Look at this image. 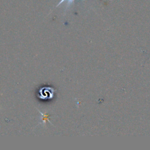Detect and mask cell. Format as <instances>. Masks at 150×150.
<instances>
[{
  "label": "cell",
  "instance_id": "cell-1",
  "mask_svg": "<svg viewBox=\"0 0 150 150\" xmlns=\"http://www.w3.org/2000/svg\"><path fill=\"white\" fill-rule=\"evenodd\" d=\"M67 1V4H66V10L68 9L70 7H71L72 6V5L74 4V0H61L59 3L58 4L56 5V6H58L59 5H60V4H62L63 2L64 1ZM84 1V0H83Z\"/></svg>",
  "mask_w": 150,
  "mask_h": 150
}]
</instances>
